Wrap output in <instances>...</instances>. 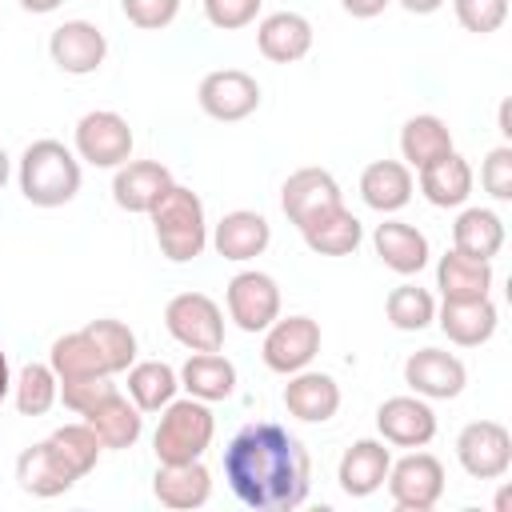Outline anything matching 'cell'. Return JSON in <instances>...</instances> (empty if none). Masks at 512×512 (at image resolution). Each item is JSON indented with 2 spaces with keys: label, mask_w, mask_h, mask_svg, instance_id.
Returning <instances> with one entry per match:
<instances>
[{
  "label": "cell",
  "mask_w": 512,
  "mask_h": 512,
  "mask_svg": "<svg viewBox=\"0 0 512 512\" xmlns=\"http://www.w3.org/2000/svg\"><path fill=\"white\" fill-rule=\"evenodd\" d=\"M224 480L244 508L292 512L308 500L312 464H308L304 444L288 428H280L272 420H256V424H244L228 440Z\"/></svg>",
  "instance_id": "1"
},
{
  "label": "cell",
  "mask_w": 512,
  "mask_h": 512,
  "mask_svg": "<svg viewBox=\"0 0 512 512\" xmlns=\"http://www.w3.org/2000/svg\"><path fill=\"white\" fill-rule=\"evenodd\" d=\"M80 156L60 140H32L20 152L16 184L32 208H60L80 192Z\"/></svg>",
  "instance_id": "2"
},
{
  "label": "cell",
  "mask_w": 512,
  "mask_h": 512,
  "mask_svg": "<svg viewBox=\"0 0 512 512\" xmlns=\"http://www.w3.org/2000/svg\"><path fill=\"white\" fill-rule=\"evenodd\" d=\"M148 216H152L156 244H160V252H164L172 264H188V260H196V256L208 248V216H204V200H200L192 188L172 184Z\"/></svg>",
  "instance_id": "3"
},
{
  "label": "cell",
  "mask_w": 512,
  "mask_h": 512,
  "mask_svg": "<svg viewBox=\"0 0 512 512\" xmlns=\"http://www.w3.org/2000/svg\"><path fill=\"white\" fill-rule=\"evenodd\" d=\"M216 436V416L204 400L184 396L160 408V424L152 432V452L160 464H188L208 452Z\"/></svg>",
  "instance_id": "4"
},
{
  "label": "cell",
  "mask_w": 512,
  "mask_h": 512,
  "mask_svg": "<svg viewBox=\"0 0 512 512\" xmlns=\"http://www.w3.org/2000/svg\"><path fill=\"white\" fill-rule=\"evenodd\" d=\"M132 144H136V136H132L128 120L112 108H96V112H84L76 120L72 152L92 168H112L116 172L120 164L132 160Z\"/></svg>",
  "instance_id": "5"
},
{
  "label": "cell",
  "mask_w": 512,
  "mask_h": 512,
  "mask_svg": "<svg viewBox=\"0 0 512 512\" xmlns=\"http://www.w3.org/2000/svg\"><path fill=\"white\" fill-rule=\"evenodd\" d=\"M164 328L188 352H220L224 348V312L204 292H180L164 308Z\"/></svg>",
  "instance_id": "6"
},
{
  "label": "cell",
  "mask_w": 512,
  "mask_h": 512,
  "mask_svg": "<svg viewBox=\"0 0 512 512\" xmlns=\"http://www.w3.org/2000/svg\"><path fill=\"white\" fill-rule=\"evenodd\" d=\"M384 484H388V496L400 512H428L444 496V464L432 452L412 448L408 456L392 460Z\"/></svg>",
  "instance_id": "7"
},
{
  "label": "cell",
  "mask_w": 512,
  "mask_h": 512,
  "mask_svg": "<svg viewBox=\"0 0 512 512\" xmlns=\"http://www.w3.org/2000/svg\"><path fill=\"white\" fill-rule=\"evenodd\" d=\"M320 352V324L312 316H276L264 328V344H260V360L268 372L292 376L300 368H308Z\"/></svg>",
  "instance_id": "8"
},
{
  "label": "cell",
  "mask_w": 512,
  "mask_h": 512,
  "mask_svg": "<svg viewBox=\"0 0 512 512\" xmlns=\"http://www.w3.org/2000/svg\"><path fill=\"white\" fill-rule=\"evenodd\" d=\"M456 460L472 480H500L512 468V432L500 420H472L456 436Z\"/></svg>",
  "instance_id": "9"
},
{
  "label": "cell",
  "mask_w": 512,
  "mask_h": 512,
  "mask_svg": "<svg viewBox=\"0 0 512 512\" xmlns=\"http://www.w3.org/2000/svg\"><path fill=\"white\" fill-rule=\"evenodd\" d=\"M224 304H228V320L240 332H264L280 316V284L260 268H244L228 280Z\"/></svg>",
  "instance_id": "10"
},
{
  "label": "cell",
  "mask_w": 512,
  "mask_h": 512,
  "mask_svg": "<svg viewBox=\"0 0 512 512\" xmlns=\"http://www.w3.org/2000/svg\"><path fill=\"white\" fill-rule=\"evenodd\" d=\"M196 100H200L204 116H212L220 124H236L260 108V84L244 68H216L200 80Z\"/></svg>",
  "instance_id": "11"
},
{
  "label": "cell",
  "mask_w": 512,
  "mask_h": 512,
  "mask_svg": "<svg viewBox=\"0 0 512 512\" xmlns=\"http://www.w3.org/2000/svg\"><path fill=\"white\" fill-rule=\"evenodd\" d=\"M404 384L424 400H456L468 384V368L444 348H420L404 360Z\"/></svg>",
  "instance_id": "12"
},
{
  "label": "cell",
  "mask_w": 512,
  "mask_h": 512,
  "mask_svg": "<svg viewBox=\"0 0 512 512\" xmlns=\"http://www.w3.org/2000/svg\"><path fill=\"white\" fill-rule=\"evenodd\" d=\"M336 204H344V196L328 168H296L280 188V208H284L288 224H296V228H304L308 220L324 216Z\"/></svg>",
  "instance_id": "13"
},
{
  "label": "cell",
  "mask_w": 512,
  "mask_h": 512,
  "mask_svg": "<svg viewBox=\"0 0 512 512\" xmlns=\"http://www.w3.org/2000/svg\"><path fill=\"white\" fill-rule=\"evenodd\" d=\"M376 428H380V440L384 444H396V448H424L432 444L436 436V412L424 396H388L380 408H376Z\"/></svg>",
  "instance_id": "14"
},
{
  "label": "cell",
  "mask_w": 512,
  "mask_h": 512,
  "mask_svg": "<svg viewBox=\"0 0 512 512\" xmlns=\"http://www.w3.org/2000/svg\"><path fill=\"white\" fill-rule=\"evenodd\" d=\"M48 56L68 76H92L108 56V40L92 20H64L48 36Z\"/></svg>",
  "instance_id": "15"
},
{
  "label": "cell",
  "mask_w": 512,
  "mask_h": 512,
  "mask_svg": "<svg viewBox=\"0 0 512 512\" xmlns=\"http://www.w3.org/2000/svg\"><path fill=\"white\" fill-rule=\"evenodd\" d=\"M388 468H392V448L384 440H352L336 464V480H340V492L352 496V500H364L372 496L376 488H384L388 480Z\"/></svg>",
  "instance_id": "16"
},
{
  "label": "cell",
  "mask_w": 512,
  "mask_h": 512,
  "mask_svg": "<svg viewBox=\"0 0 512 512\" xmlns=\"http://www.w3.org/2000/svg\"><path fill=\"white\" fill-rule=\"evenodd\" d=\"M172 184H176V180H172V172H168L160 160H128V164H120L116 176H112V200H116V208H124V212L148 216Z\"/></svg>",
  "instance_id": "17"
},
{
  "label": "cell",
  "mask_w": 512,
  "mask_h": 512,
  "mask_svg": "<svg viewBox=\"0 0 512 512\" xmlns=\"http://www.w3.org/2000/svg\"><path fill=\"white\" fill-rule=\"evenodd\" d=\"M284 408L288 416L304 420V424H328L340 412V384L328 372H312L300 368L288 376L284 384Z\"/></svg>",
  "instance_id": "18"
},
{
  "label": "cell",
  "mask_w": 512,
  "mask_h": 512,
  "mask_svg": "<svg viewBox=\"0 0 512 512\" xmlns=\"http://www.w3.org/2000/svg\"><path fill=\"white\" fill-rule=\"evenodd\" d=\"M80 476L60 460V452L52 448V440H36L28 444L20 456H16V484L28 492V496H40V500H52V496H64Z\"/></svg>",
  "instance_id": "19"
},
{
  "label": "cell",
  "mask_w": 512,
  "mask_h": 512,
  "mask_svg": "<svg viewBox=\"0 0 512 512\" xmlns=\"http://www.w3.org/2000/svg\"><path fill=\"white\" fill-rule=\"evenodd\" d=\"M436 324L440 332L460 344V348H480L496 336V324H500V312L492 304V296H480V300H444L436 304Z\"/></svg>",
  "instance_id": "20"
},
{
  "label": "cell",
  "mask_w": 512,
  "mask_h": 512,
  "mask_svg": "<svg viewBox=\"0 0 512 512\" xmlns=\"http://www.w3.org/2000/svg\"><path fill=\"white\" fill-rule=\"evenodd\" d=\"M208 240H212V248L224 260L244 264V260H256L272 244V224L260 212H252V208H236V212H224L220 216V224L212 228Z\"/></svg>",
  "instance_id": "21"
},
{
  "label": "cell",
  "mask_w": 512,
  "mask_h": 512,
  "mask_svg": "<svg viewBox=\"0 0 512 512\" xmlns=\"http://www.w3.org/2000/svg\"><path fill=\"white\" fill-rule=\"evenodd\" d=\"M256 44L272 64H296L312 52V20L300 12H268L256 24Z\"/></svg>",
  "instance_id": "22"
},
{
  "label": "cell",
  "mask_w": 512,
  "mask_h": 512,
  "mask_svg": "<svg viewBox=\"0 0 512 512\" xmlns=\"http://www.w3.org/2000/svg\"><path fill=\"white\" fill-rule=\"evenodd\" d=\"M152 496L172 508V512H192V508H204L208 496H212V472L200 464V460H188V464H160L156 476H152Z\"/></svg>",
  "instance_id": "23"
},
{
  "label": "cell",
  "mask_w": 512,
  "mask_h": 512,
  "mask_svg": "<svg viewBox=\"0 0 512 512\" xmlns=\"http://www.w3.org/2000/svg\"><path fill=\"white\" fill-rule=\"evenodd\" d=\"M372 248H376V256L384 260V268H392L396 276H416V272L428 264V256H432L428 236H424L416 224H404V220H384V224H376Z\"/></svg>",
  "instance_id": "24"
},
{
  "label": "cell",
  "mask_w": 512,
  "mask_h": 512,
  "mask_svg": "<svg viewBox=\"0 0 512 512\" xmlns=\"http://www.w3.org/2000/svg\"><path fill=\"white\" fill-rule=\"evenodd\" d=\"M412 188H416V180L404 160H372L360 172V200L380 216L400 212L412 200Z\"/></svg>",
  "instance_id": "25"
},
{
  "label": "cell",
  "mask_w": 512,
  "mask_h": 512,
  "mask_svg": "<svg viewBox=\"0 0 512 512\" xmlns=\"http://www.w3.org/2000/svg\"><path fill=\"white\" fill-rule=\"evenodd\" d=\"M472 184H476L472 164H468L456 148H452L448 156L432 160L428 168H420V192H424V200L436 204V208H464L468 196H472Z\"/></svg>",
  "instance_id": "26"
},
{
  "label": "cell",
  "mask_w": 512,
  "mask_h": 512,
  "mask_svg": "<svg viewBox=\"0 0 512 512\" xmlns=\"http://www.w3.org/2000/svg\"><path fill=\"white\" fill-rule=\"evenodd\" d=\"M492 260H476V256H464L456 248H448L436 264V288L444 300H480L492 292Z\"/></svg>",
  "instance_id": "27"
},
{
  "label": "cell",
  "mask_w": 512,
  "mask_h": 512,
  "mask_svg": "<svg viewBox=\"0 0 512 512\" xmlns=\"http://www.w3.org/2000/svg\"><path fill=\"white\" fill-rule=\"evenodd\" d=\"M84 424H92V432L100 436L104 448H132L144 432V412L128 396L108 392L100 404H92L84 412Z\"/></svg>",
  "instance_id": "28"
},
{
  "label": "cell",
  "mask_w": 512,
  "mask_h": 512,
  "mask_svg": "<svg viewBox=\"0 0 512 512\" xmlns=\"http://www.w3.org/2000/svg\"><path fill=\"white\" fill-rule=\"evenodd\" d=\"M180 388L204 404L228 400L236 392V364L220 352H192L180 368Z\"/></svg>",
  "instance_id": "29"
},
{
  "label": "cell",
  "mask_w": 512,
  "mask_h": 512,
  "mask_svg": "<svg viewBox=\"0 0 512 512\" xmlns=\"http://www.w3.org/2000/svg\"><path fill=\"white\" fill-rule=\"evenodd\" d=\"M300 236H304V244H308L316 256H348V252L360 248L364 224H360L344 204H336V208H328L324 216L308 220V224L300 228Z\"/></svg>",
  "instance_id": "30"
},
{
  "label": "cell",
  "mask_w": 512,
  "mask_h": 512,
  "mask_svg": "<svg viewBox=\"0 0 512 512\" xmlns=\"http://www.w3.org/2000/svg\"><path fill=\"white\" fill-rule=\"evenodd\" d=\"M48 364L60 380H80V376H112L108 372V360L104 352L96 348L92 332L88 328H76V332H64L52 340V352H48Z\"/></svg>",
  "instance_id": "31"
},
{
  "label": "cell",
  "mask_w": 512,
  "mask_h": 512,
  "mask_svg": "<svg viewBox=\"0 0 512 512\" xmlns=\"http://www.w3.org/2000/svg\"><path fill=\"white\" fill-rule=\"evenodd\" d=\"M448 152H452V132H448V124L440 116L420 112V116L404 120V128H400V156H404L408 168L420 172V168H428L432 160H440Z\"/></svg>",
  "instance_id": "32"
},
{
  "label": "cell",
  "mask_w": 512,
  "mask_h": 512,
  "mask_svg": "<svg viewBox=\"0 0 512 512\" xmlns=\"http://www.w3.org/2000/svg\"><path fill=\"white\" fill-rule=\"evenodd\" d=\"M452 248L476 260H492L504 248V220L492 208H464L452 224Z\"/></svg>",
  "instance_id": "33"
},
{
  "label": "cell",
  "mask_w": 512,
  "mask_h": 512,
  "mask_svg": "<svg viewBox=\"0 0 512 512\" xmlns=\"http://www.w3.org/2000/svg\"><path fill=\"white\" fill-rule=\"evenodd\" d=\"M180 392V372L164 360H140L128 368V400L140 412H160Z\"/></svg>",
  "instance_id": "34"
},
{
  "label": "cell",
  "mask_w": 512,
  "mask_h": 512,
  "mask_svg": "<svg viewBox=\"0 0 512 512\" xmlns=\"http://www.w3.org/2000/svg\"><path fill=\"white\" fill-rule=\"evenodd\" d=\"M60 400V376L52 364H24L12 376V404L20 416H44Z\"/></svg>",
  "instance_id": "35"
},
{
  "label": "cell",
  "mask_w": 512,
  "mask_h": 512,
  "mask_svg": "<svg viewBox=\"0 0 512 512\" xmlns=\"http://www.w3.org/2000/svg\"><path fill=\"white\" fill-rule=\"evenodd\" d=\"M384 316L400 332H424L436 320V296L420 284H396L384 300Z\"/></svg>",
  "instance_id": "36"
},
{
  "label": "cell",
  "mask_w": 512,
  "mask_h": 512,
  "mask_svg": "<svg viewBox=\"0 0 512 512\" xmlns=\"http://www.w3.org/2000/svg\"><path fill=\"white\" fill-rule=\"evenodd\" d=\"M52 448L60 452V460L76 472V476H88L92 468H96V460H100V452H104V444H100V436L92 432V424H64V428H56L52 436Z\"/></svg>",
  "instance_id": "37"
},
{
  "label": "cell",
  "mask_w": 512,
  "mask_h": 512,
  "mask_svg": "<svg viewBox=\"0 0 512 512\" xmlns=\"http://www.w3.org/2000/svg\"><path fill=\"white\" fill-rule=\"evenodd\" d=\"M84 328L92 332L96 348L104 352V360H108V372H112V376H116V372H128V368L136 364V332H132L124 320L100 316V320H88Z\"/></svg>",
  "instance_id": "38"
},
{
  "label": "cell",
  "mask_w": 512,
  "mask_h": 512,
  "mask_svg": "<svg viewBox=\"0 0 512 512\" xmlns=\"http://www.w3.org/2000/svg\"><path fill=\"white\" fill-rule=\"evenodd\" d=\"M452 12L460 20V28L488 36L508 20V0H452Z\"/></svg>",
  "instance_id": "39"
},
{
  "label": "cell",
  "mask_w": 512,
  "mask_h": 512,
  "mask_svg": "<svg viewBox=\"0 0 512 512\" xmlns=\"http://www.w3.org/2000/svg\"><path fill=\"white\" fill-rule=\"evenodd\" d=\"M480 184L492 200H512V144H496L480 164Z\"/></svg>",
  "instance_id": "40"
},
{
  "label": "cell",
  "mask_w": 512,
  "mask_h": 512,
  "mask_svg": "<svg viewBox=\"0 0 512 512\" xmlns=\"http://www.w3.org/2000/svg\"><path fill=\"white\" fill-rule=\"evenodd\" d=\"M108 392H116L112 376H80V380H60V400L76 416H84L92 404H100Z\"/></svg>",
  "instance_id": "41"
},
{
  "label": "cell",
  "mask_w": 512,
  "mask_h": 512,
  "mask_svg": "<svg viewBox=\"0 0 512 512\" xmlns=\"http://www.w3.org/2000/svg\"><path fill=\"white\" fill-rule=\"evenodd\" d=\"M264 0H204V16L220 32H240L260 16Z\"/></svg>",
  "instance_id": "42"
},
{
  "label": "cell",
  "mask_w": 512,
  "mask_h": 512,
  "mask_svg": "<svg viewBox=\"0 0 512 512\" xmlns=\"http://www.w3.org/2000/svg\"><path fill=\"white\" fill-rule=\"evenodd\" d=\"M128 24L144 28V32H160L180 16V0H120Z\"/></svg>",
  "instance_id": "43"
},
{
  "label": "cell",
  "mask_w": 512,
  "mask_h": 512,
  "mask_svg": "<svg viewBox=\"0 0 512 512\" xmlns=\"http://www.w3.org/2000/svg\"><path fill=\"white\" fill-rule=\"evenodd\" d=\"M388 4H392V0H340V8H344L348 16H356V20H372V16H380Z\"/></svg>",
  "instance_id": "44"
},
{
  "label": "cell",
  "mask_w": 512,
  "mask_h": 512,
  "mask_svg": "<svg viewBox=\"0 0 512 512\" xmlns=\"http://www.w3.org/2000/svg\"><path fill=\"white\" fill-rule=\"evenodd\" d=\"M404 12H412V16H432V12H440L444 8V0H396Z\"/></svg>",
  "instance_id": "45"
},
{
  "label": "cell",
  "mask_w": 512,
  "mask_h": 512,
  "mask_svg": "<svg viewBox=\"0 0 512 512\" xmlns=\"http://www.w3.org/2000/svg\"><path fill=\"white\" fill-rule=\"evenodd\" d=\"M64 0H20V8L24 12H32V16H48V12H56Z\"/></svg>",
  "instance_id": "46"
},
{
  "label": "cell",
  "mask_w": 512,
  "mask_h": 512,
  "mask_svg": "<svg viewBox=\"0 0 512 512\" xmlns=\"http://www.w3.org/2000/svg\"><path fill=\"white\" fill-rule=\"evenodd\" d=\"M12 396V368H8V356H4V348H0V404Z\"/></svg>",
  "instance_id": "47"
},
{
  "label": "cell",
  "mask_w": 512,
  "mask_h": 512,
  "mask_svg": "<svg viewBox=\"0 0 512 512\" xmlns=\"http://www.w3.org/2000/svg\"><path fill=\"white\" fill-rule=\"evenodd\" d=\"M8 176H12V160H8V152L0 148V188L8 184Z\"/></svg>",
  "instance_id": "48"
},
{
  "label": "cell",
  "mask_w": 512,
  "mask_h": 512,
  "mask_svg": "<svg viewBox=\"0 0 512 512\" xmlns=\"http://www.w3.org/2000/svg\"><path fill=\"white\" fill-rule=\"evenodd\" d=\"M500 132H504V140L512 136V124H508V100L500 104Z\"/></svg>",
  "instance_id": "49"
}]
</instances>
